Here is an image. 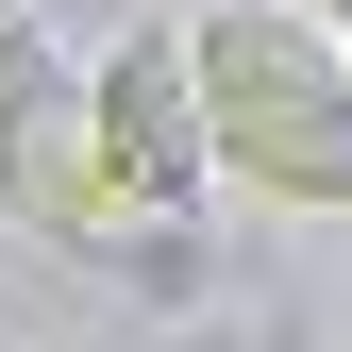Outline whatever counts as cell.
Returning <instances> with one entry per match:
<instances>
[{"mask_svg": "<svg viewBox=\"0 0 352 352\" xmlns=\"http://www.w3.org/2000/svg\"><path fill=\"white\" fill-rule=\"evenodd\" d=\"M185 51H201V118L235 185L352 201V34L285 17V0H218V17H185Z\"/></svg>", "mask_w": 352, "mask_h": 352, "instance_id": "cell-1", "label": "cell"}, {"mask_svg": "<svg viewBox=\"0 0 352 352\" xmlns=\"http://www.w3.org/2000/svg\"><path fill=\"white\" fill-rule=\"evenodd\" d=\"M101 151H118V185H135L151 235H185V218H201L218 118H201V51H185V34H135V51L101 67Z\"/></svg>", "mask_w": 352, "mask_h": 352, "instance_id": "cell-2", "label": "cell"}, {"mask_svg": "<svg viewBox=\"0 0 352 352\" xmlns=\"http://www.w3.org/2000/svg\"><path fill=\"white\" fill-rule=\"evenodd\" d=\"M0 185H17V218L67 235V252H135L151 235L135 185H118V151H101V84H34V101L0 118Z\"/></svg>", "mask_w": 352, "mask_h": 352, "instance_id": "cell-3", "label": "cell"}, {"mask_svg": "<svg viewBox=\"0 0 352 352\" xmlns=\"http://www.w3.org/2000/svg\"><path fill=\"white\" fill-rule=\"evenodd\" d=\"M34 84H51V51H34V17H0V118H17Z\"/></svg>", "mask_w": 352, "mask_h": 352, "instance_id": "cell-4", "label": "cell"}, {"mask_svg": "<svg viewBox=\"0 0 352 352\" xmlns=\"http://www.w3.org/2000/svg\"><path fill=\"white\" fill-rule=\"evenodd\" d=\"M336 34H352V0H336Z\"/></svg>", "mask_w": 352, "mask_h": 352, "instance_id": "cell-5", "label": "cell"}]
</instances>
